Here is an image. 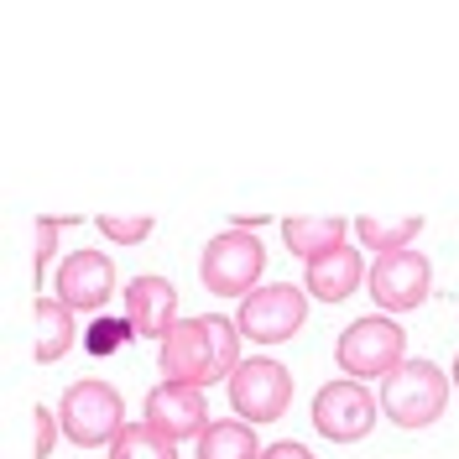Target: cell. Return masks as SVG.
Instances as JSON below:
<instances>
[{"label": "cell", "mask_w": 459, "mask_h": 459, "mask_svg": "<svg viewBox=\"0 0 459 459\" xmlns=\"http://www.w3.org/2000/svg\"><path fill=\"white\" fill-rule=\"evenodd\" d=\"M433 287V266L423 251H386V256H376L371 266V298L386 308V314H412L423 298H429Z\"/></svg>", "instance_id": "9"}, {"label": "cell", "mask_w": 459, "mask_h": 459, "mask_svg": "<svg viewBox=\"0 0 459 459\" xmlns=\"http://www.w3.org/2000/svg\"><path fill=\"white\" fill-rule=\"evenodd\" d=\"M418 230H423V220H418V214H402V220L360 214V220H355V235H360V246H376L381 256H386V251H407V246L418 240Z\"/></svg>", "instance_id": "17"}, {"label": "cell", "mask_w": 459, "mask_h": 459, "mask_svg": "<svg viewBox=\"0 0 459 459\" xmlns=\"http://www.w3.org/2000/svg\"><path fill=\"white\" fill-rule=\"evenodd\" d=\"M74 350V308L63 298H37L31 303V360L53 366Z\"/></svg>", "instance_id": "13"}, {"label": "cell", "mask_w": 459, "mask_h": 459, "mask_svg": "<svg viewBox=\"0 0 459 459\" xmlns=\"http://www.w3.org/2000/svg\"><path fill=\"white\" fill-rule=\"evenodd\" d=\"M376 412H381V402H371V392L360 386V381H329V386H318L314 397V429L329 438V444H355V438H366L376 429Z\"/></svg>", "instance_id": "8"}, {"label": "cell", "mask_w": 459, "mask_h": 459, "mask_svg": "<svg viewBox=\"0 0 459 459\" xmlns=\"http://www.w3.org/2000/svg\"><path fill=\"white\" fill-rule=\"evenodd\" d=\"M261 459H314L303 444H292V438H282V444H272V449H261Z\"/></svg>", "instance_id": "23"}, {"label": "cell", "mask_w": 459, "mask_h": 459, "mask_svg": "<svg viewBox=\"0 0 459 459\" xmlns=\"http://www.w3.org/2000/svg\"><path fill=\"white\" fill-rule=\"evenodd\" d=\"M100 235L120 240V246H136L152 235V214H100Z\"/></svg>", "instance_id": "20"}, {"label": "cell", "mask_w": 459, "mask_h": 459, "mask_svg": "<svg viewBox=\"0 0 459 459\" xmlns=\"http://www.w3.org/2000/svg\"><path fill=\"white\" fill-rule=\"evenodd\" d=\"M57 412H48V407H31V455L37 459H48L53 455V444H57Z\"/></svg>", "instance_id": "22"}, {"label": "cell", "mask_w": 459, "mask_h": 459, "mask_svg": "<svg viewBox=\"0 0 459 459\" xmlns=\"http://www.w3.org/2000/svg\"><path fill=\"white\" fill-rule=\"evenodd\" d=\"M68 225V220H53V214H37V225H31V277L42 282V272H48V261L57 251V230Z\"/></svg>", "instance_id": "19"}, {"label": "cell", "mask_w": 459, "mask_h": 459, "mask_svg": "<svg viewBox=\"0 0 459 459\" xmlns=\"http://www.w3.org/2000/svg\"><path fill=\"white\" fill-rule=\"evenodd\" d=\"M292 402V376L277 360H240V371L230 376V407L240 412V423H277Z\"/></svg>", "instance_id": "7"}, {"label": "cell", "mask_w": 459, "mask_h": 459, "mask_svg": "<svg viewBox=\"0 0 459 459\" xmlns=\"http://www.w3.org/2000/svg\"><path fill=\"white\" fill-rule=\"evenodd\" d=\"M199 459H261V444L251 433V423L220 418V423H209L199 433Z\"/></svg>", "instance_id": "16"}, {"label": "cell", "mask_w": 459, "mask_h": 459, "mask_svg": "<svg viewBox=\"0 0 459 459\" xmlns=\"http://www.w3.org/2000/svg\"><path fill=\"white\" fill-rule=\"evenodd\" d=\"M308 318V298L287 282H272V287H256L251 298H240V314H235V329L246 340H261V344H282L303 329Z\"/></svg>", "instance_id": "6"}, {"label": "cell", "mask_w": 459, "mask_h": 459, "mask_svg": "<svg viewBox=\"0 0 459 459\" xmlns=\"http://www.w3.org/2000/svg\"><path fill=\"white\" fill-rule=\"evenodd\" d=\"M444 407H449V376L433 360H402L397 371L381 381V412L407 433L438 423Z\"/></svg>", "instance_id": "2"}, {"label": "cell", "mask_w": 459, "mask_h": 459, "mask_svg": "<svg viewBox=\"0 0 459 459\" xmlns=\"http://www.w3.org/2000/svg\"><path fill=\"white\" fill-rule=\"evenodd\" d=\"M146 423L157 433H168L172 444L178 438H199L209 429V402H204L199 386H183V381H162L146 392Z\"/></svg>", "instance_id": "10"}, {"label": "cell", "mask_w": 459, "mask_h": 459, "mask_svg": "<svg viewBox=\"0 0 459 459\" xmlns=\"http://www.w3.org/2000/svg\"><path fill=\"white\" fill-rule=\"evenodd\" d=\"M334 360H340V371L350 381H386V376L397 371L402 360H407V340H402V324L386 314H366L355 318L350 329L340 334V350H334Z\"/></svg>", "instance_id": "3"}, {"label": "cell", "mask_w": 459, "mask_h": 459, "mask_svg": "<svg viewBox=\"0 0 459 459\" xmlns=\"http://www.w3.org/2000/svg\"><path fill=\"white\" fill-rule=\"evenodd\" d=\"M57 423L63 433L79 444V449H100V444H115L120 429H126V407H120V392L110 381H74L63 402H57Z\"/></svg>", "instance_id": "4"}, {"label": "cell", "mask_w": 459, "mask_h": 459, "mask_svg": "<svg viewBox=\"0 0 459 459\" xmlns=\"http://www.w3.org/2000/svg\"><path fill=\"white\" fill-rule=\"evenodd\" d=\"M240 371V329L235 318H178L172 334L162 340V381L183 386H214Z\"/></svg>", "instance_id": "1"}, {"label": "cell", "mask_w": 459, "mask_h": 459, "mask_svg": "<svg viewBox=\"0 0 459 459\" xmlns=\"http://www.w3.org/2000/svg\"><path fill=\"white\" fill-rule=\"evenodd\" d=\"M455 386H459V355H455Z\"/></svg>", "instance_id": "24"}, {"label": "cell", "mask_w": 459, "mask_h": 459, "mask_svg": "<svg viewBox=\"0 0 459 459\" xmlns=\"http://www.w3.org/2000/svg\"><path fill=\"white\" fill-rule=\"evenodd\" d=\"M126 324L142 334V340H168L172 324H178V287L168 277H136L126 287Z\"/></svg>", "instance_id": "12"}, {"label": "cell", "mask_w": 459, "mask_h": 459, "mask_svg": "<svg viewBox=\"0 0 459 459\" xmlns=\"http://www.w3.org/2000/svg\"><path fill=\"white\" fill-rule=\"evenodd\" d=\"M344 230H350V220H340V214H292V220H282V240L292 256L318 261L344 246Z\"/></svg>", "instance_id": "15"}, {"label": "cell", "mask_w": 459, "mask_h": 459, "mask_svg": "<svg viewBox=\"0 0 459 459\" xmlns=\"http://www.w3.org/2000/svg\"><path fill=\"white\" fill-rule=\"evenodd\" d=\"M261 266H266V246L256 240V230H225L204 246L199 277L220 298H251L246 287H256Z\"/></svg>", "instance_id": "5"}, {"label": "cell", "mask_w": 459, "mask_h": 459, "mask_svg": "<svg viewBox=\"0 0 459 459\" xmlns=\"http://www.w3.org/2000/svg\"><path fill=\"white\" fill-rule=\"evenodd\" d=\"M131 334H136V329H131L126 318H100V324H89L84 344H89V355H110V350H120Z\"/></svg>", "instance_id": "21"}, {"label": "cell", "mask_w": 459, "mask_h": 459, "mask_svg": "<svg viewBox=\"0 0 459 459\" xmlns=\"http://www.w3.org/2000/svg\"><path fill=\"white\" fill-rule=\"evenodd\" d=\"M115 292V266L105 251H74V256L57 266V298L79 314H94L105 308Z\"/></svg>", "instance_id": "11"}, {"label": "cell", "mask_w": 459, "mask_h": 459, "mask_svg": "<svg viewBox=\"0 0 459 459\" xmlns=\"http://www.w3.org/2000/svg\"><path fill=\"white\" fill-rule=\"evenodd\" d=\"M366 282V261H360V251L355 246H340V251H329V256L308 261V292L314 298H324V303H344L355 287Z\"/></svg>", "instance_id": "14"}, {"label": "cell", "mask_w": 459, "mask_h": 459, "mask_svg": "<svg viewBox=\"0 0 459 459\" xmlns=\"http://www.w3.org/2000/svg\"><path fill=\"white\" fill-rule=\"evenodd\" d=\"M110 459H178V444L152 423H126L120 438L110 444Z\"/></svg>", "instance_id": "18"}]
</instances>
